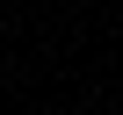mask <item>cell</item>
<instances>
[]
</instances>
